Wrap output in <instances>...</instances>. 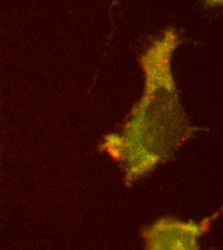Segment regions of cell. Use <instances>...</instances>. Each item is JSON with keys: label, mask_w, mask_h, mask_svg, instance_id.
<instances>
[{"label": "cell", "mask_w": 223, "mask_h": 250, "mask_svg": "<svg viewBox=\"0 0 223 250\" xmlns=\"http://www.w3.org/2000/svg\"><path fill=\"white\" fill-rule=\"evenodd\" d=\"M179 42L177 31L166 28L142 55L143 94L122 131L107 136L100 146L124 169L127 184L156 167L188 138L171 71Z\"/></svg>", "instance_id": "cell-1"}, {"label": "cell", "mask_w": 223, "mask_h": 250, "mask_svg": "<svg viewBox=\"0 0 223 250\" xmlns=\"http://www.w3.org/2000/svg\"><path fill=\"white\" fill-rule=\"evenodd\" d=\"M205 7L215 8V7H223V0H205Z\"/></svg>", "instance_id": "cell-2"}]
</instances>
